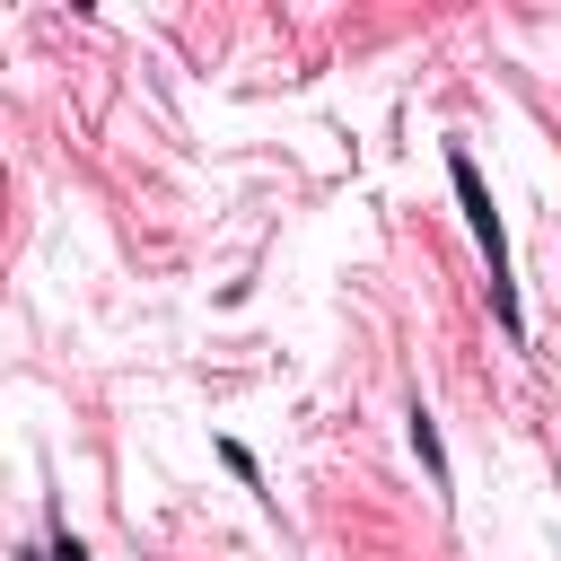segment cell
I'll list each match as a JSON object with an SVG mask.
<instances>
[{
    "mask_svg": "<svg viewBox=\"0 0 561 561\" xmlns=\"http://www.w3.org/2000/svg\"><path fill=\"white\" fill-rule=\"evenodd\" d=\"M44 561H88V543H79V535H53V552H44Z\"/></svg>",
    "mask_w": 561,
    "mask_h": 561,
    "instance_id": "3957f363",
    "label": "cell"
},
{
    "mask_svg": "<svg viewBox=\"0 0 561 561\" xmlns=\"http://www.w3.org/2000/svg\"><path fill=\"white\" fill-rule=\"evenodd\" d=\"M403 430H412V456H421V473H430V482L447 491V447H438V421H430V412L412 403V421H403Z\"/></svg>",
    "mask_w": 561,
    "mask_h": 561,
    "instance_id": "7a4b0ae2",
    "label": "cell"
},
{
    "mask_svg": "<svg viewBox=\"0 0 561 561\" xmlns=\"http://www.w3.org/2000/svg\"><path fill=\"white\" fill-rule=\"evenodd\" d=\"M447 184H456L465 228H473V245H482V263H491V307H500V333H526V307H517V280H508V228H500L491 184H482V167H473L465 149H447Z\"/></svg>",
    "mask_w": 561,
    "mask_h": 561,
    "instance_id": "6da1fadb",
    "label": "cell"
}]
</instances>
